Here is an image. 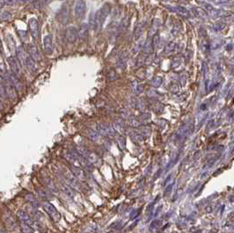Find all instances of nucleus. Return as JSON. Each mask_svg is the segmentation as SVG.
<instances>
[{"label": "nucleus", "mask_w": 234, "mask_h": 233, "mask_svg": "<svg viewBox=\"0 0 234 233\" xmlns=\"http://www.w3.org/2000/svg\"><path fill=\"white\" fill-rule=\"evenodd\" d=\"M30 52L33 57H35L36 59H40V55H39V53H38V51L34 46H33V45L30 46Z\"/></svg>", "instance_id": "393cba45"}, {"label": "nucleus", "mask_w": 234, "mask_h": 233, "mask_svg": "<svg viewBox=\"0 0 234 233\" xmlns=\"http://www.w3.org/2000/svg\"><path fill=\"white\" fill-rule=\"evenodd\" d=\"M42 206H43V209L46 211V213L50 217V218L54 222H58L61 219L60 213L58 212V210L55 209V207L52 203H50L48 202H44L42 203Z\"/></svg>", "instance_id": "f03ea898"}, {"label": "nucleus", "mask_w": 234, "mask_h": 233, "mask_svg": "<svg viewBox=\"0 0 234 233\" xmlns=\"http://www.w3.org/2000/svg\"><path fill=\"white\" fill-rule=\"evenodd\" d=\"M171 177H172V175H171V174H170V175H169V176H168V177H167V179H166V180H165V185H166V184H167V183H168V181H169V180H171Z\"/></svg>", "instance_id": "c85d7f7f"}, {"label": "nucleus", "mask_w": 234, "mask_h": 233, "mask_svg": "<svg viewBox=\"0 0 234 233\" xmlns=\"http://www.w3.org/2000/svg\"><path fill=\"white\" fill-rule=\"evenodd\" d=\"M69 18V11H68V7L66 5H63V7L62 8L61 11H60V18H59V21H61L62 23H66L68 21Z\"/></svg>", "instance_id": "9b49d317"}, {"label": "nucleus", "mask_w": 234, "mask_h": 233, "mask_svg": "<svg viewBox=\"0 0 234 233\" xmlns=\"http://www.w3.org/2000/svg\"><path fill=\"white\" fill-rule=\"evenodd\" d=\"M172 11H175V12H177V13H179V14H181L182 16H185V17H189L190 16V11L187 8H185L183 6H180V5L179 6H175L174 8H172Z\"/></svg>", "instance_id": "f8f14e48"}, {"label": "nucleus", "mask_w": 234, "mask_h": 233, "mask_svg": "<svg viewBox=\"0 0 234 233\" xmlns=\"http://www.w3.org/2000/svg\"><path fill=\"white\" fill-rule=\"evenodd\" d=\"M173 187H174V183H170L168 186H166V188H165V192H164L165 195H168V194H170V193L172 192Z\"/></svg>", "instance_id": "a878e982"}, {"label": "nucleus", "mask_w": 234, "mask_h": 233, "mask_svg": "<svg viewBox=\"0 0 234 233\" xmlns=\"http://www.w3.org/2000/svg\"><path fill=\"white\" fill-rule=\"evenodd\" d=\"M140 212H141V209L134 210V211L130 214V219H135L136 217H137V216L140 214Z\"/></svg>", "instance_id": "bb28decb"}, {"label": "nucleus", "mask_w": 234, "mask_h": 233, "mask_svg": "<svg viewBox=\"0 0 234 233\" xmlns=\"http://www.w3.org/2000/svg\"><path fill=\"white\" fill-rule=\"evenodd\" d=\"M132 87H133V90H134V92L137 93V94H140V93H142L143 92V90H144V88H143V85H141V84H139V83H133V85H132Z\"/></svg>", "instance_id": "aec40b11"}, {"label": "nucleus", "mask_w": 234, "mask_h": 233, "mask_svg": "<svg viewBox=\"0 0 234 233\" xmlns=\"http://www.w3.org/2000/svg\"><path fill=\"white\" fill-rule=\"evenodd\" d=\"M62 188H63V191L65 194H67L68 195H70V196H74V192H73V190H72L70 187H68V186H66V185H63V186H62Z\"/></svg>", "instance_id": "b1692460"}, {"label": "nucleus", "mask_w": 234, "mask_h": 233, "mask_svg": "<svg viewBox=\"0 0 234 233\" xmlns=\"http://www.w3.org/2000/svg\"><path fill=\"white\" fill-rule=\"evenodd\" d=\"M45 184H46V186L49 188V190H51V191H53V192H55L56 191V188H55V183L52 181V180H50V179H47V180H45Z\"/></svg>", "instance_id": "4be33fe9"}, {"label": "nucleus", "mask_w": 234, "mask_h": 233, "mask_svg": "<svg viewBox=\"0 0 234 233\" xmlns=\"http://www.w3.org/2000/svg\"><path fill=\"white\" fill-rule=\"evenodd\" d=\"M159 225V221H156V220L153 221V222L151 224V228H156V227H158Z\"/></svg>", "instance_id": "cd10ccee"}, {"label": "nucleus", "mask_w": 234, "mask_h": 233, "mask_svg": "<svg viewBox=\"0 0 234 233\" xmlns=\"http://www.w3.org/2000/svg\"><path fill=\"white\" fill-rule=\"evenodd\" d=\"M26 201L33 206V207H37V205H38V202H37V200L35 199V197L32 195V194H27L26 195Z\"/></svg>", "instance_id": "dca6fc26"}, {"label": "nucleus", "mask_w": 234, "mask_h": 233, "mask_svg": "<svg viewBox=\"0 0 234 233\" xmlns=\"http://www.w3.org/2000/svg\"><path fill=\"white\" fill-rule=\"evenodd\" d=\"M44 50L46 54L50 55L53 52V46H52V38L50 35H48L44 38Z\"/></svg>", "instance_id": "0eeeda50"}, {"label": "nucleus", "mask_w": 234, "mask_h": 233, "mask_svg": "<svg viewBox=\"0 0 234 233\" xmlns=\"http://www.w3.org/2000/svg\"><path fill=\"white\" fill-rule=\"evenodd\" d=\"M161 84H162V77H157L151 80V85L154 87H159V86H160Z\"/></svg>", "instance_id": "5701e85b"}, {"label": "nucleus", "mask_w": 234, "mask_h": 233, "mask_svg": "<svg viewBox=\"0 0 234 233\" xmlns=\"http://www.w3.org/2000/svg\"><path fill=\"white\" fill-rule=\"evenodd\" d=\"M78 36L81 39H86L88 35V26L86 24H83L80 26V29L79 31H78Z\"/></svg>", "instance_id": "ddd939ff"}, {"label": "nucleus", "mask_w": 234, "mask_h": 233, "mask_svg": "<svg viewBox=\"0 0 234 233\" xmlns=\"http://www.w3.org/2000/svg\"><path fill=\"white\" fill-rule=\"evenodd\" d=\"M20 231L22 233H34V230L31 225L23 223L20 224Z\"/></svg>", "instance_id": "2eb2a0df"}, {"label": "nucleus", "mask_w": 234, "mask_h": 233, "mask_svg": "<svg viewBox=\"0 0 234 233\" xmlns=\"http://www.w3.org/2000/svg\"><path fill=\"white\" fill-rule=\"evenodd\" d=\"M201 37V49L203 51H207L210 48V43L208 40V38L206 36V33H200Z\"/></svg>", "instance_id": "9d476101"}, {"label": "nucleus", "mask_w": 234, "mask_h": 233, "mask_svg": "<svg viewBox=\"0 0 234 233\" xmlns=\"http://www.w3.org/2000/svg\"><path fill=\"white\" fill-rule=\"evenodd\" d=\"M4 222L6 225V227L12 231V230H15L17 228V221L15 219V217L11 214V213H6L4 214Z\"/></svg>", "instance_id": "20e7f679"}, {"label": "nucleus", "mask_w": 234, "mask_h": 233, "mask_svg": "<svg viewBox=\"0 0 234 233\" xmlns=\"http://www.w3.org/2000/svg\"><path fill=\"white\" fill-rule=\"evenodd\" d=\"M99 130L104 136H111L114 134V130L111 129V127L105 123H100L99 125Z\"/></svg>", "instance_id": "6e6552de"}, {"label": "nucleus", "mask_w": 234, "mask_h": 233, "mask_svg": "<svg viewBox=\"0 0 234 233\" xmlns=\"http://www.w3.org/2000/svg\"><path fill=\"white\" fill-rule=\"evenodd\" d=\"M0 233H7L4 230H3V229H0Z\"/></svg>", "instance_id": "c756f323"}, {"label": "nucleus", "mask_w": 234, "mask_h": 233, "mask_svg": "<svg viewBox=\"0 0 234 233\" xmlns=\"http://www.w3.org/2000/svg\"><path fill=\"white\" fill-rule=\"evenodd\" d=\"M86 11V4L84 0H78L75 4V15L78 19L84 18Z\"/></svg>", "instance_id": "7ed1b4c3"}, {"label": "nucleus", "mask_w": 234, "mask_h": 233, "mask_svg": "<svg viewBox=\"0 0 234 233\" xmlns=\"http://www.w3.org/2000/svg\"><path fill=\"white\" fill-rule=\"evenodd\" d=\"M223 44H224V42H223L222 40H214L213 42H211V44L210 45V48H212V49H218V48H219Z\"/></svg>", "instance_id": "412c9836"}, {"label": "nucleus", "mask_w": 234, "mask_h": 233, "mask_svg": "<svg viewBox=\"0 0 234 233\" xmlns=\"http://www.w3.org/2000/svg\"><path fill=\"white\" fill-rule=\"evenodd\" d=\"M65 36L66 39L69 42L73 43L78 40V29L73 27V26H70L66 29V33H65Z\"/></svg>", "instance_id": "423d86ee"}, {"label": "nucleus", "mask_w": 234, "mask_h": 233, "mask_svg": "<svg viewBox=\"0 0 234 233\" xmlns=\"http://www.w3.org/2000/svg\"><path fill=\"white\" fill-rule=\"evenodd\" d=\"M175 48H176V44H175L174 41H170V42L166 45V48H165V54H166V55L171 54V53L175 49Z\"/></svg>", "instance_id": "f3484780"}, {"label": "nucleus", "mask_w": 234, "mask_h": 233, "mask_svg": "<svg viewBox=\"0 0 234 233\" xmlns=\"http://www.w3.org/2000/svg\"><path fill=\"white\" fill-rule=\"evenodd\" d=\"M110 4L106 3L103 6L94 14V30H98L103 25L107 17L110 12Z\"/></svg>", "instance_id": "f257e3e1"}, {"label": "nucleus", "mask_w": 234, "mask_h": 233, "mask_svg": "<svg viewBox=\"0 0 234 233\" xmlns=\"http://www.w3.org/2000/svg\"><path fill=\"white\" fill-rule=\"evenodd\" d=\"M17 218L23 224H26L29 225H32L33 224V220L32 219V217L29 216V214H27L26 211L24 210H18L16 213Z\"/></svg>", "instance_id": "39448f33"}, {"label": "nucleus", "mask_w": 234, "mask_h": 233, "mask_svg": "<svg viewBox=\"0 0 234 233\" xmlns=\"http://www.w3.org/2000/svg\"><path fill=\"white\" fill-rule=\"evenodd\" d=\"M128 58H129L128 52H127V51H123V52H122V54H121V55H120V63L122 65V67L125 66V63H126Z\"/></svg>", "instance_id": "6ab92c4d"}, {"label": "nucleus", "mask_w": 234, "mask_h": 233, "mask_svg": "<svg viewBox=\"0 0 234 233\" xmlns=\"http://www.w3.org/2000/svg\"><path fill=\"white\" fill-rule=\"evenodd\" d=\"M29 26H30V31H31V33L32 35L33 36V38H37L38 36V33H39V29H38V22L36 19H31L30 20V23H29Z\"/></svg>", "instance_id": "1a4fd4ad"}, {"label": "nucleus", "mask_w": 234, "mask_h": 233, "mask_svg": "<svg viewBox=\"0 0 234 233\" xmlns=\"http://www.w3.org/2000/svg\"><path fill=\"white\" fill-rule=\"evenodd\" d=\"M129 25V16H126L122 19V21L121 22V24L119 26V31H120V33H124L127 30Z\"/></svg>", "instance_id": "4468645a"}, {"label": "nucleus", "mask_w": 234, "mask_h": 233, "mask_svg": "<svg viewBox=\"0 0 234 233\" xmlns=\"http://www.w3.org/2000/svg\"><path fill=\"white\" fill-rule=\"evenodd\" d=\"M71 170H72V173L76 175V177H78V178H85V173H84V172L81 169H79V168H78L76 166H72Z\"/></svg>", "instance_id": "a211bd4d"}]
</instances>
